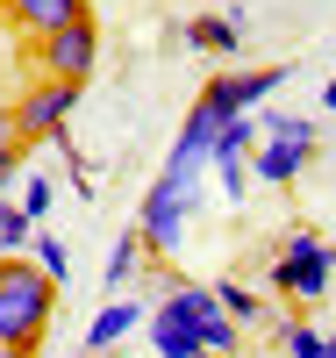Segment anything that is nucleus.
I'll use <instances>...</instances> for the list:
<instances>
[{"mask_svg": "<svg viewBox=\"0 0 336 358\" xmlns=\"http://www.w3.org/2000/svg\"><path fill=\"white\" fill-rule=\"evenodd\" d=\"M315 158V143H279V136H265L258 151H251V179H265V187H293L300 172H308Z\"/></svg>", "mask_w": 336, "mask_h": 358, "instance_id": "9d476101", "label": "nucleus"}, {"mask_svg": "<svg viewBox=\"0 0 336 358\" xmlns=\"http://www.w3.org/2000/svg\"><path fill=\"white\" fill-rule=\"evenodd\" d=\"M322 108H329V115H336V79H329V86H322Z\"/></svg>", "mask_w": 336, "mask_h": 358, "instance_id": "5701e85b", "label": "nucleus"}, {"mask_svg": "<svg viewBox=\"0 0 336 358\" xmlns=\"http://www.w3.org/2000/svg\"><path fill=\"white\" fill-rule=\"evenodd\" d=\"M143 330H150V358H207L200 337L187 330V322H172V315H150Z\"/></svg>", "mask_w": 336, "mask_h": 358, "instance_id": "f8f14e48", "label": "nucleus"}, {"mask_svg": "<svg viewBox=\"0 0 336 358\" xmlns=\"http://www.w3.org/2000/svg\"><path fill=\"white\" fill-rule=\"evenodd\" d=\"M22 151H29V143H0V201H8V187L22 179Z\"/></svg>", "mask_w": 336, "mask_h": 358, "instance_id": "412c9836", "label": "nucleus"}, {"mask_svg": "<svg viewBox=\"0 0 336 358\" xmlns=\"http://www.w3.org/2000/svg\"><path fill=\"white\" fill-rule=\"evenodd\" d=\"M322 358H336V330H329V351H322Z\"/></svg>", "mask_w": 336, "mask_h": 358, "instance_id": "393cba45", "label": "nucleus"}, {"mask_svg": "<svg viewBox=\"0 0 336 358\" xmlns=\"http://www.w3.org/2000/svg\"><path fill=\"white\" fill-rule=\"evenodd\" d=\"M215 301H222L236 322H258V315H265V301H258L251 287H236V280H222V287H215Z\"/></svg>", "mask_w": 336, "mask_h": 358, "instance_id": "f3484780", "label": "nucleus"}, {"mask_svg": "<svg viewBox=\"0 0 336 358\" xmlns=\"http://www.w3.org/2000/svg\"><path fill=\"white\" fill-rule=\"evenodd\" d=\"M265 280L286 301H322V294H336V244L315 236V229H286V244L265 265Z\"/></svg>", "mask_w": 336, "mask_h": 358, "instance_id": "7ed1b4c3", "label": "nucleus"}, {"mask_svg": "<svg viewBox=\"0 0 336 358\" xmlns=\"http://www.w3.org/2000/svg\"><path fill=\"white\" fill-rule=\"evenodd\" d=\"M86 86H65V79H36L29 94H15V143H57L72 129V108H79Z\"/></svg>", "mask_w": 336, "mask_h": 358, "instance_id": "39448f33", "label": "nucleus"}, {"mask_svg": "<svg viewBox=\"0 0 336 358\" xmlns=\"http://www.w3.org/2000/svg\"><path fill=\"white\" fill-rule=\"evenodd\" d=\"M222 179V201H243V187H251V158H222V165H207Z\"/></svg>", "mask_w": 336, "mask_h": 358, "instance_id": "6ab92c4d", "label": "nucleus"}, {"mask_svg": "<svg viewBox=\"0 0 336 358\" xmlns=\"http://www.w3.org/2000/svg\"><path fill=\"white\" fill-rule=\"evenodd\" d=\"M207 208V179H172L158 172L150 179V194L136 208V229H143V251L150 258H179V244H187V222Z\"/></svg>", "mask_w": 336, "mask_h": 358, "instance_id": "f03ea898", "label": "nucleus"}, {"mask_svg": "<svg viewBox=\"0 0 336 358\" xmlns=\"http://www.w3.org/2000/svg\"><path fill=\"white\" fill-rule=\"evenodd\" d=\"M29 236H36V222L22 215L15 201H0V258H15V251H29Z\"/></svg>", "mask_w": 336, "mask_h": 358, "instance_id": "dca6fc26", "label": "nucleus"}, {"mask_svg": "<svg viewBox=\"0 0 336 358\" xmlns=\"http://www.w3.org/2000/svg\"><path fill=\"white\" fill-rule=\"evenodd\" d=\"M136 322H150V315H143V301H129V294H108V301L94 308V322H86V351H94V358H101V351H115L122 337L136 330Z\"/></svg>", "mask_w": 336, "mask_h": 358, "instance_id": "1a4fd4ad", "label": "nucleus"}, {"mask_svg": "<svg viewBox=\"0 0 336 358\" xmlns=\"http://www.w3.org/2000/svg\"><path fill=\"white\" fill-rule=\"evenodd\" d=\"M187 43L207 50V57H236L243 50V22L236 15H200V22H187Z\"/></svg>", "mask_w": 336, "mask_h": 358, "instance_id": "9b49d317", "label": "nucleus"}, {"mask_svg": "<svg viewBox=\"0 0 336 358\" xmlns=\"http://www.w3.org/2000/svg\"><path fill=\"white\" fill-rule=\"evenodd\" d=\"M265 136H279V143H315V122H308V115H265Z\"/></svg>", "mask_w": 336, "mask_h": 358, "instance_id": "a211bd4d", "label": "nucleus"}, {"mask_svg": "<svg viewBox=\"0 0 336 358\" xmlns=\"http://www.w3.org/2000/svg\"><path fill=\"white\" fill-rule=\"evenodd\" d=\"M158 315L187 322V330L200 337L207 358H236V344H243V322L215 301V287H200V280H172V287H165V301H158Z\"/></svg>", "mask_w": 336, "mask_h": 358, "instance_id": "20e7f679", "label": "nucleus"}, {"mask_svg": "<svg viewBox=\"0 0 336 358\" xmlns=\"http://www.w3.org/2000/svg\"><path fill=\"white\" fill-rule=\"evenodd\" d=\"M50 315H57V280H50L29 251L0 258V344L36 351V344L50 337Z\"/></svg>", "mask_w": 336, "mask_h": 358, "instance_id": "f257e3e1", "label": "nucleus"}, {"mask_svg": "<svg viewBox=\"0 0 336 358\" xmlns=\"http://www.w3.org/2000/svg\"><path fill=\"white\" fill-rule=\"evenodd\" d=\"M322 351H329L322 330H308V322H293V330H286V358H322Z\"/></svg>", "mask_w": 336, "mask_h": 358, "instance_id": "aec40b11", "label": "nucleus"}, {"mask_svg": "<svg viewBox=\"0 0 336 358\" xmlns=\"http://www.w3.org/2000/svg\"><path fill=\"white\" fill-rule=\"evenodd\" d=\"M286 79H293L286 65H258V72H222L215 86H200V101L215 108L222 122H236V115H258V101H265V94H279Z\"/></svg>", "mask_w": 336, "mask_h": 358, "instance_id": "0eeeda50", "label": "nucleus"}, {"mask_svg": "<svg viewBox=\"0 0 336 358\" xmlns=\"http://www.w3.org/2000/svg\"><path fill=\"white\" fill-rule=\"evenodd\" d=\"M101 65V22L86 15L72 29H50V36H36V79H65V86H86Z\"/></svg>", "mask_w": 336, "mask_h": 358, "instance_id": "423d86ee", "label": "nucleus"}, {"mask_svg": "<svg viewBox=\"0 0 336 358\" xmlns=\"http://www.w3.org/2000/svg\"><path fill=\"white\" fill-rule=\"evenodd\" d=\"M0 358H36V351H15V344H0Z\"/></svg>", "mask_w": 336, "mask_h": 358, "instance_id": "b1692460", "label": "nucleus"}, {"mask_svg": "<svg viewBox=\"0 0 336 358\" xmlns=\"http://www.w3.org/2000/svg\"><path fill=\"white\" fill-rule=\"evenodd\" d=\"M143 258H150V251H143V229H122V236H115V251H108V294L129 287V280L143 273Z\"/></svg>", "mask_w": 336, "mask_h": 358, "instance_id": "ddd939ff", "label": "nucleus"}, {"mask_svg": "<svg viewBox=\"0 0 336 358\" xmlns=\"http://www.w3.org/2000/svg\"><path fill=\"white\" fill-rule=\"evenodd\" d=\"M15 208H22V215L36 222V229H50V208H57V179H50V172H22V201H15Z\"/></svg>", "mask_w": 336, "mask_h": 358, "instance_id": "4468645a", "label": "nucleus"}, {"mask_svg": "<svg viewBox=\"0 0 336 358\" xmlns=\"http://www.w3.org/2000/svg\"><path fill=\"white\" fill-rule=\"evenodd\" d=\"M0 15H8L22 36H50V29H72V22H86L94 8L86 0H0Z\"/></svg>", "mask_w": 336, "mask_h": 358, "instance_id": "6e6552de", "label": "nucleus"}, {"mask_svg": "<svg viewBox=\"0 0 336 358\" xmlns=\"http://www.w3.org/2000/svg\"><path fill=\"white\" fill-rule=\"evenodd\" d=\"M29 258H36L43 273H50L57 287H65V273H72V244H65L57 229H36V236H29Z\"/></svg>", "mask_w": 336, "mask_h": 358, "instance_id": "2eb2a0df", "label": "nucleus"}, {"mask_svg": "<svg viewBox=\"0 0 336 358\" xmlns=\"http://www.w3.org/2000/svg\"><path fill=\"white\" fill-rule=\"evenodd\" d=\"M0 143H15V94H0Z\"/></svg>", "mask_w": 336, "mask_h": 358, "instance_id": "4be33fe9", "label": "nucleus"}]
</instances>
